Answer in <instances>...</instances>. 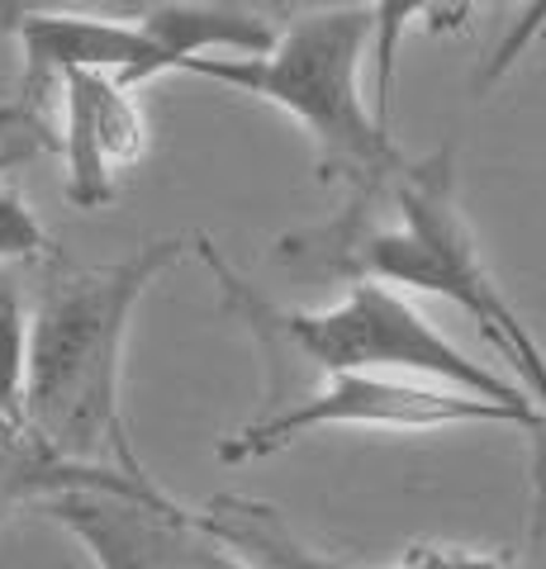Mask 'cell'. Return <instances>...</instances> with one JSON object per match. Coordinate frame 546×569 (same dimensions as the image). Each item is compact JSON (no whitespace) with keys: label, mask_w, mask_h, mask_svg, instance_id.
<instances>
[{"label":"cell","mask_w":546,"mask_h":569,"mask_svg":"<svg viewBox=\"0 0 546 569\" xmlns=\"http://www.w3.org/2000/svg\"><path fill=\"white\" fill-rule=\"evenodd\" d=\"M39 518L58 522L96 569H257L196 508H181L152 479H110L43 498Z\"/></svg>","instance_id":"cell-5"},{"label":"cell","mask_w":546,"mask_h":569,"mask_svg":"<svg viewBox=\"0 0 546 569\" xmlns=\"http://www.w3.org/2000/svg\"><path fill=\"white\" fill-rule=\"evenodd\" d=\"M542 39H546V0H518V6L504 14V24L495 33V43H489V52L480 58V67H475L470 91L475 96H489L504 77H514V67Z\"/></svg>","instance_id":"cell-11"},{"label":"cell","mask_w":546,"mask_h":569,"mask_svg":"<svg viewBox=\"0 0 546 569\" xmlns=\"http://www.w3.org/2000/svg\"><path fill=\"white\" fill-rule=\"evenodd\" d=\"M110 479H129V475L67 466V460L52 456L24 422L0 418V518H6V512H20V508L33 512L52 493L86 489V485H110Z\"/></svg>","instance_id":"cell-9"},{"label":"cell","mask_w":546,"mask_h":569,"mask_svg":"<svg viewBox=\"0 0 546 569\" xmlns=\"http://www.w3.org/2000/svg\"><path fill=\"white\" fill-rule=\"evenodd\" d=\"M138 24H143L152 48L148 81L186 71L196 58H257L276 39L261 14L234 6H205V0H171V6L138 14Z\"/></svg>","instance_id":"cell-8"},{"label":"cell","mask_w":546,"mask_h":569,"mask_svg":"<svg viewBox=\"0 0 546 569\" xmlns=\"http://www.w3.org/2000/svg\"><path fill=\"white\" fill-rule=\"evenodd\" d=\"M24 380H29V313L20 295L0 290V418L24 422Z\"/></svg>","instance_id":"cell-12"},{"label":"cell","mask_w":546,"mask_h":569,"mask_svg":"<svg viewBox=\"0 0 546 569\" xmlns=\"http://www.w3.org/2000/svg\"><path fill=\"white\" fill-rule=\"evenodd\" d=\"M366 58H371L366 6H332L290 20V29L276 33L257 58H196L186 77H205L290 114L314 142L319 181H338L351 190V200H361L380 194L409 167L361 96Z\"/></svg>","instance_id":"cell-2"},{"label":"cell","mask_w":546,"mask_h":569,"mask_svg":"<svg viewBox=\"0 0 546 569\" xmlns=\"http://www.w3.org/2000/svg\"><path fill=\"white\" fill-rule=\"evenodd\" d=\"M324 427H376V432H447V427H527L546 432L533 408H504L475 399L466 389L409 380V376H324L299 399L267 408L261 418L242 422L219 441V460L252 466V460L280 456Z\"/></svg>","instance_id":"cell-4"},{"label":"cell","mask_w":546,"mask_h":569,"mask_svg":"<svg viewBox=\"0 0 546 569\" xmlns=\"http://www.w3.org/2000/svg\"><path fill=\"white\" fill-rule=\"evenodd\" d=\"M52 257V242L43 233L39 213L24 204L20 190L0 186V261H43Z\"/></svg>","instance_id":"cell-13"},{"label":"cell","mask_w":546,"mask_h":569,"mask_svg":"<svg viewBox=\"0 0 546 569\" xmlns=\"http://www.w3.org/2000/svg\"><path fill=\"white\" fill-rule=\"evenodd\" d=\"M181 238H152L110 266L58 261L29 309L24 427L86 470L152 479L125 422V342L157 276L181 261Z\"/></svg>","instance_id":"cell-1"},{"label":"cell","mask_w":546,"mask_h":569,"mask_svg":"<svg viewBox=\"0 0 546 569\" xmlns=\"http://www.w3.org/2000/svg\"><path fill=\"white\" fill-rule=\"evenodd\" d=\"M196 518L224 537L238 556H248L257 569H527L514 565L508 556L495 550H466V546H414L395 560L380 565H361V560H338L324 550H309L305 541L290 537V527L276 518V508L257 503L242 493H219L205 508H196Z\"/></svg>","instance_id":"cell-7"},{"label":"cell","mask_w":546,"mask_h":569,"mask_svg":"<svg viewBox=\"0 0 546 569\" xmlns=\"http://www.w3.org/2000/svg\"><path fill=\"white\" fill-rule=\"evenodd\" d=\"M196 252L224 284L228 309L248 318V328L267 342L276 361L280 356H299L319 376H347V370L351 376H409V380L466 389V395L504 403V408H533L523 385H514L485 361H475L470 351H461L443 328H433L428 313L414 309L390 284L347 280V295L328 309H280L271 299H261L215 252L209 238L196 242Z\"/></svg>","instance_id":"cell-3"},{"label":"cell","mask_w":546,"mask_h":569,"mask_svg":"<svg viewBox=\"0 0 546 569\" xmlns=\"http://www.w3.org/2000/svg\"><path fill=\"white\" fill-rule=\"evenodd\" d=\"M371 114L380 129H390L395 114V71H399V48L404 33L418 20H428L433 33L443 29H461L470 14V0H371Z\"/></svg>","instance_id":"cell-10"},{"label":"cell","mask_w":546,"mask_h":569,"mask_svg":"<svg viewBox=\"0 0 546 569\" xmlns=\"http://www.w3.org/2000/svg\"><path fill=\"white\" fill-rule=\"evenodd\" d=\"M52 96L62 104V129L52 148L62 157V194L77 209H105L148 148V119L138 91L105 71H62Z\"/></svg>","instance_id":"cell-6"}]
</instances>
